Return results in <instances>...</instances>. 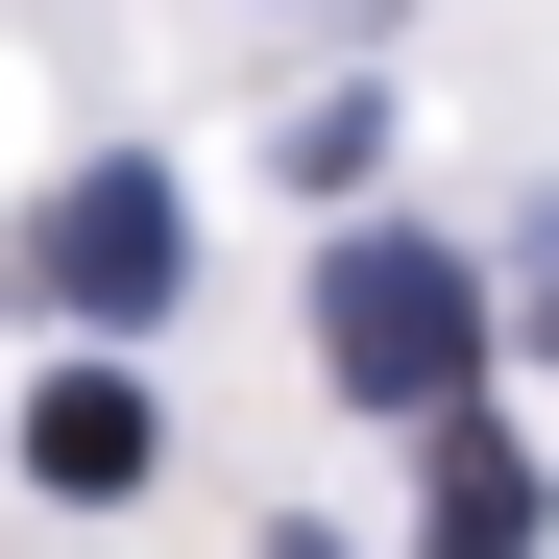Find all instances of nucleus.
Returning <instances> with one entry per match:
<instances>
[{
    "instance_id": "f257e3e1",
    "label": "nucleus",
    "mask_w": 559,
    "mask_h": 559,
    "mask_svg": "<svg viewBox=\"0 0 559 559\" xmlns=\"http://www.w3.org/2000/svg\"><path fill=\"white\" fill-rule=\"evenodd\" d=\"M317 365H341L365 414H438V438H462V365H487V267H462V243H341V267H317Z\"/></svg>"
},
{
    "instance_id": "f03ea898",
    "label": "nucleus",
    "mask_w": 559,
    "mask_h": 559,
    "mask_svg": "<svg viewBox=\"0 0 559 559\" xmlns=\"http://www.w3.org/2000/svg\"><path fill=\"white\" fill-rule=\"evenodd\" d=\"M25 293L49 317H170V293H195V219H170L146 170H73V195L25 219Z\"/></svg>"
},
{
    "instance_id": "7ed1b4c3",
    "label": "nucleus",
    "mask_w": 559,
    "mask_h": 559,
    "mask_svg": "<svg viewBox=\"0 0 559 559\" xmlns=\"http://www.w3.org/2000/svg\"><path fill=\"white\" fill-rule=\"evenodd\" d=\"M414 535H438V559H535V438H511V414H462V438L414 462Z\"/></svg>"
},
{
    "instance_id": "20e7f679",
    "label": "nucleus",
    "mask_w": 559,
    "mask_h": 559,
    "mask_svg": "<svg viewBox=\"0 0 559 559\" xmlns=\"http://www.w3.org/2000/svg\"><path fill=\"white\" fill-rule=\"evenodd\" d=\"M25 462H49L73 511H122V487H146V390H122V365H49V414H25Z\"/></svg>"
}]
</instances>
